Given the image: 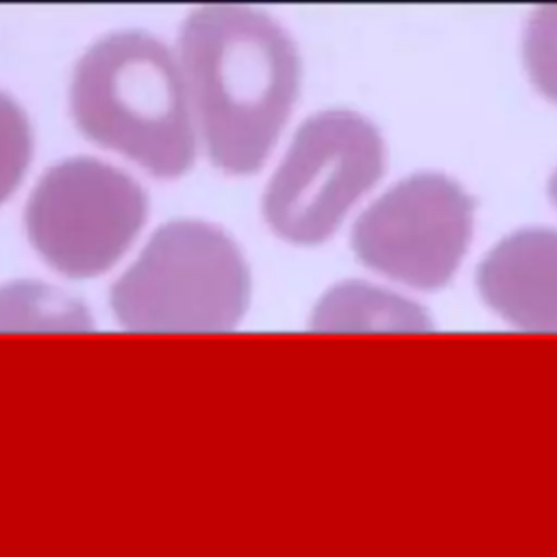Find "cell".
<instances>
[{
    "label": "cell",
    "mask_w": 557,
    "mask_h": 557,
    "mask_svg": "<svg viewBox=\"0 0 557 557\" xmlns=\"http://www.w3.org/2000/svg\"><path fill=\"white\" fill-rule=\"evenodd\" d=\"M476 287L513 326L557 331V231L522 228L500 239L481 259Z\"/></svg>",
    "instance_id": "obj_7"
},
{
    "label": "cell",
    "mask_w": 557,
    "mask_h": 557,
    "mask_svg": "<svg viewBox=\"0 0 557 557\" xmlns=\"http://www.w3.org/2000/svg\"><path fill=\"white\" fill-rule=\"evenodd\" d=\"M383 172V141L363 115L329 109L294 135L263 196L272 231L294 244H320Z\"/></svg>",
    "instance_id": "obj_4"
},
{
    "label": "cell",
    "mask_w": 557,
    "mask_h": 557,
    "mask_svg": "<svg viewBox=\"0 0 557 557\" xmlns=\"http://www.w3.org/2000/svg\"><path fill=\"white\" fill-rule=\"evenodd\" d=\"M33 154V133L22 107L0 91V202L20 185Z\"/></svg>",
    "instance_id": "obj_11"
},
{
    "label": "cell",
    "mask_w": 557,
    "mask_h": 557,
    "mask_svg": "<svg viewBox=\"0 0 557 557\" xmlns=\"http://www.w3.org/2000/svg\"><path fill=\"white\" fill-rule=\"evenodd\" d=\"M144 220V189L126 172L89 157L52 165L26 207L35 250L54 270L81 278L111 268Z\"/></svg>",
    "instance_id": "obj_5"
},
{
    "label": "cell",
    "mask_w": 557,
    "mask_h": 557,
    "mask_svg": "<svg viewBox=\"0 0 557 557\" xmlns=\"http://www.w3.org/2000/svg\"><path fill=\"white\" fill-rule=\"evenodd\" d=\"M91 320L83 302L35 281L0 287V331H87Z\"/></svg>",
    "instance_id": "obj_9"
},
{
    "label": "cell",
    "mask_w": 557,
    "mask_h": 557,
    "mask_svg": "<svg viewBox=\"0 0 557 557\" xmlns=\"http://www.w3.org/2000/svg\"><path fill=\"white\" fill-rule=\"evenodd\" d=\"M318 331H429L426 311L389 292L359 281L331 287L313 309Z\"/></svg>",
    "instance_id": "obj_8"
},
{
    "label": "cell",
    "mask_w": 557,
    "mask_h": 557,
    "mask_svg": "<svg viewBox=\"0 0 557 557\" xmlns=\"http://www.w3.org/2000/svg\"><path fill=\"white\" fill-rule=\"evenodd\" d=\"M472 231V200L453 178L422 172L389 187L352 228V250L372 270L420 289L455 274Z\"/></svg>",
    "instance_id": "obj_6"
},
{
    "label": "cell",
    "mask_w": 557,
    "mask_h": 557,
    "mask_svg": "<svg viewBox=\"0 0 557 557\" xmlns=\"http://www.w3.org/2000/svg\"><path fill=\"white\" fill-rule=\"evenodd\" d=\"M548 194H550L553 202L557 205V170H555V174H553L550 181H548Z\"/></svg>",
    "instance_id": "obj_12"
},
{
    "label": "cell",
    "mask_w": 557,
    "mask_h": 557,
    "mask_svg": "<svg viewBox=\"0 0 557 557\" xmlns=\"http://www.w3.org/2000/svg\"><path fill=\"white\" fill-rule=\"evenodd\" d=\"M522 57L531 83L548 100L557 102V4H546L531 13L524 28Z\"/></svg>",
    "instance_id": "obj_10"
},
{
    "label": "cell",
    "mask_w": 557,
    "mask_h": 557,
    "mask_svg": "<svg viewBox=\"0 0 557 557\" xmlns=\"http://www.w3.org/2000/svg\"><path fill=\"white\" fill-rule=\"evenodd\" d=\"M248 300L250 272L237 244L198 220L159 226L111 287L117 322L144 333H222Z\"/></svg>",
    "instance_id": "obj_3"
},
{
    "label": "cell",
    "mask_w": 557,
    "mask_h": 557,
    "mask_svg": "<svg viewBox=\"0 0 557 557\" xmlns=\"http://www.w3.org/2000/svg\"><path fill=\"white\" fill-rule=\"evenodd\" d=\"M176 59L209 159L231 174L259 170L300 87L289 35L257 9L211 4L185 20Z\"/></svg>",
    "instance_id": "obj_1"
},
{
    "label": "cell",
    "mask_w": 557,
    "mask_h": 557,
    "mask_svg": "<svg viewBox=\"0 0 557 557\" xmlns=\"http://www.w3.org/2000/svg\"><path fill=\"white\" fill-rule=\"evenodd\" d=\"M70 109L96 144L172 178L196 157V122L176 54L139 30L98 39L81 57Z\"/></svg>",
    "instance_id": "obj_2"
}]
</instances>
